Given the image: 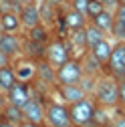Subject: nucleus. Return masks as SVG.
I'll use <instances>...</instances> for the list:
<instances>
[{"label":"nucleus","instance_id":"nucleus-11","mask_svg":"<svg viewBox=\"0 0 125 127\" xmlns=\"http://www.w3.org/2000/svg\"><path fill=\"white\" fill-rule=\"evenodd\" d=\"M53 93L57 95V97L61 99V101H65V103H73V101H77V99H81V97H85V89L79 85V83H65V85H55L53 87Z\"/></svg>","mask_w":125,"mask_h":127},{"label":"nucleus","instance_id":"nucleus-8","mask_svg":"<svg viewBox=\"0 0 125 127\" xmlns=\"http://www.w3.org/2000/svg\"><path fill=\"white\" fill-rule=\"evenodd\" d=\"M10 65H12L14 73H16V79H18V81H24V83L34 81V77H36V61L28 59V57H24V55H18L16 59L10 61Z\"/></svg>","mask_w":125,"mask_h":127},{"label":"nucleus","instance_id":"nucleus-18","mask_svg":"<svg viewBox=\"0 0 125 127\" xmlns=\"http://www.w3.org/2000/svg\"><path fill=\"white\" fill-rule=\"evenodd\" d=\"M113 18H115V12H113L111 8H103L99 14H95L93 18H89V22H93L97 28H101L105 34H109L111 24H113Z\"/></svg>","mask_w":125,"mask_h":127},{"label":"nucleus","instance_id":"nucleus-13","mask_svg":"<svg viewBox=\"0 0 125 127\" xmlns=\"http://www.w3.org/2000/svg\"><path fill=\"white\" fill-rule=\"evenodd\" d=\"M34 79L40 81V83H44V85L55 87V85H57V69L42 57V59L36 61V77H34Z\"/></svg>","mask_w":125,"mask_h":127},{"label":"nucleus","instance_id":"nucleus-34","mask_svg":"<svg viewBox=\"0 0 125 127\" xmlns=\"http://www.w3.org/2000/svg\"><path fill=\"white\" fill-rule=\"evenodd\" d=\"M0 34H2V30H0Z\"/></svg>","mask_w":125,"mask_h":127},{"label":"nucleus","instance_id":"nucleus-22","mask_svg":"<svg viewBox=\"0 0 125 127\" xmlns=\"http://www.w3.org/2000/svg\"><path fill=\"white\" fill-rule=\"evenodd\" d=\"M14 81H16V73H14L12 65H10V63H4V65H0V89L6 91Z\"/></svg>","mask_w":125,"mask_h":127},{"label":"nucleus","instance_id":"nucleus-30","mask_svg":"<svg viewBox=\"0 0 125 127\" xmlns=\"http://www.w3.org/2000/svg\"><path fill=\"white\" fill-rule=\"evenodd\" d=\"M4 105H6V93H4L2 89H0V109H2Z\"/></svg>","mask_w":125,"mask_h":127},{"label":"nucleus","instance_id":"nucleus-28","mask_svg":"<svg viewBox=\"0 0 125 127\" xmlns=\"http://www.w3.org/2000/svg\"><path fill=\"white\" fill-rule=\"evenodd\" d=\"M113 12H115V18H119V20L125 24V4H117V8H115Z\"/></svg>","mask_w":125,"mask_h":127},{"label":"nucleus","instance_id":"nucleus-29","mask_svg":"<svg viewBox=\"0 0 125 127\" xmlns=\"http://www.w3.org/2000/svg\"><path fill=\"white\" fill-rule=\"evenodd\" d=\"M46 2H49V4H53V6H57V8H59V6H62V4H65L67 0H46Z\"/></svg>","mask_w":125,"mask_h":127},{"label":"nucleus","instance_id":"nucleus-27","mask_svg":"<svg viewBox=\"0 0 125 127\" xmlns=\"http://www.w3.org/2000/svg\"><path fill=\"white\" fill-rule=\"evenodd\" d=\"M119 107H125V79L119 81Z\"/></svg>","mask_w":125,"mask_h":127},{"label":"nucleus","instance_id":"nucleus-14","mask_svg":"<svg viewBox=\"0 0 125 127\" xmlns=\"http://www.w3.org/2000/svg\"><path fill=\"white\" fill-rule=\"evenodd\" d=\"M22 28L20 24V16H18V10H2L0 12V30L2 32H18Z\"/></svg>","mask_w":125,"mask_h":127},{"label":"nucleus","instance_id":"nucleus-17","mask_svg":"<svg viewBox=\"0 0 125 127\" xmlns=\"http://www.w3.org/2000/svg\"><path fill=\"white\" fill-rule=\"evenodd\" d=\"M81 65H83V73L89 75V77H99L103 73V65L95 59V55H93L91 51H87L81 57Z\"/></svg>","mask_w":125,"mask_h":127},{"label":"nucleus","instance_id":"nucleus-33","mask_svg":"<svg viewBox=\"0 0 125 127\" xmlns=\"http://www.w3.org/2000/svg\"><path fill=\"white\" fill-rule=\"evenodd\" d=\"M117 4H125V0H117Z\"/></svg>","mask_w":125,"mask_h":127},{"label":"nucleus","instance_id":"nucleus-16","mask_svg":"<svg viewBox=\"0 0 125 127\" xmlns=\"http://www.w3.org/2000/svg\"><path fill=\"white\" fill-rule=\"evenodd\" d=\"M44 46L46 44H42V42H36L28 36H22V55L32 59V61H38L44 57Z\"/></svg>","mask_w":125,"mask_h":127},{"label":"nucleus","instance_id":"nucleus-2","mask_svg":"<svg viewBox=\"0 0 125 127\" xmlns=\"http://www.w3.org/2000/svg\"><path fill=\"white\" fill-rule=\"evenodd\" d=\"M69 105V117H71V125L73 127H89L93 125V115H95V99L91 95H85V97L77 99Z\"/></svg>","mask_w":125,"mask_h":127},{"label":"nucleus","instance_id":"nucleus-6","mask_svg":"<svg viewBox=\"0 0 125 127\" xmlns=\"http://www.w3.org/2000/svg\"><path fill=\"white\" fill-rule=\"evenodd\" d=\"M22 117H24V125L28 127L44 125V99L30 95V99L22 105Z\"/></svg>","mask_w":125,"mask_h":127},{"label":"nucleus","instance_id":"nucleus-1","mask_svg":"<svg viewBox=\"0 0 125 127\" xmlns=\"http://www.w3.org/2000/svg\"><path fill=\"white\" fill-rule=\"evenodd\" d=\"M91 97L95 99L97 105L115 109V107L119 105V81L113 79V77H109V75H105V73H101V75L95 79Z\"/></svg>","mask_w":125,"mask_h":127},{"label":"nucleus","instance_id":"nucleus-35","mask_svg":"<svg viewBox=\"0 0 125 127\" xmlns=\"http://www.w3.org/2000/svg\"><path fill=\"white\" fill-rule=\"evenodd\" d=\"M67 2H71V0H67Z\"/></svg>","mask_w":125,"mask_h":127},{"label":"nucleus","instance_id":"nucleus-15","mask_svg":"<svg viewBox=\"0 0 125 127\" xmlns=\"http://www.w3.org/2000/svg\"><path fill=\"white\" fill-rule=\"evenodd\" d=\"M111 49H113V38L107 34V36H103V38H101L99 42H95V44H93L89 51H91L93 55H95V59H97V61L101 63V65H105V63L109 61V55H111Z\"/></svg>","mask_w":125,"mask_h":127},{"label":"nucleus","instance_id":"nucleus-4","mask_svg":"<svg viewBox=\"0 0 125 127\" xmlns=\"http://www.w3.org/2000/svg\"><path fill=\"white\" fill-rule=\"evenodd\" d=\"M103 73L121 81L125 79V40H113L109 61L103 65Z\"/></svg>","mask_w":125,"mask_h":127},{"label":"nucleus","instance_id":"nucleus-23","mask_svg":"<svg viewBox=\"0 0 125 127\" xmlns=\"http://www.w3.org/2000/svg\"><path fill=\"white\" fill-rule=\"evenodd\" d=\"M103 36H107V34L103 32L101 28H97L93 22H87V24H85V40H87V46H89V49H91L95 42H99Z\"/></svg>","mask_w":125,"mask_h":127},{"label":"nucleus","instance_id":"nucleus-25","mask_svg":"<svg viewBox=\"0 0 125 127\" xmlns=\"http://www.w3.org/2000/svg\"><path fill=\"white\" fill-rule=\"evenodd\" d=\"M105 6L99 2V0H89V4H87V18H93L95 14H99Z\"/></svg>","mask_w":125,"mask_h":127},{"label":"nucleus","instance_id":"nucleus-9","mask_svg":"<svg viewBox=\"0 0 125 127\" xmlns=\"http://www.w3.org/2000/svg\"><path fill=\"white\" fill-rule=\"evenodd\" d=\"M6 101L12 103V105H18L22 107L28 99H30V95H32V91H30V83H24V81H14L6 91Z\"/></svg>","mask_w":125,"mask_h":127},{"label":"nucleus","instance_id":"nucleus-10","mask_svg":"<svg viewBox=\"0 0 125 127\" xmlns=\"http://www.w3.org/2000/svg\"><path fill=\"white\" fill-rule=\"evenodd\" d=\"M0 51L10 61L22 55V36L16 32H2L0 34Z\"/></svg>","mask_w":125,"mask_h":127},{"label":"nucleus","instance_id":"nucleus-5","mask_svg":"<svg viewBox=\"0 0 125 127\" xmlns=\"http://www.w3.org/2000/svg\"><path fill=\"white\" fill-rule=\"evenodd\" d=\"M44 59L49 61L55 69L61 67L67 59H71L69 49H67V42H65V36H62V34H53L51 36V40L46 42V46H44Z\"/></svg>","mask_w":125,"mask_h":127},{"label":"nucleus","instance_id":"nucleus-19","mask_svg":"<svg viewBox=\"0 0 125 127\" xmlns=\"http://www.w3.org/2000/svg\"><path fill=\"white\" fill-rule=\"evenodd\" d=\"M53 34H55V32H53V28H51V26H46V24L38 22V24H34L32 28H28L24 36L32 38V40H36V42H42V44H46V42L51 40V36H53Z\"/></svg>","mask_w":125,"mask_h":127},{"label":"nucleus","instance_id":"nucleus-20","mask_svg":"<svg viewBox=\"0 0 125 127\" xmlns=\"http://www.w3.org/2000/svg\"><path fill=\"white\" fill-rule=\"evenodd\" d=\"M2 117L8 121V125H24V117H22V107L18 105H12L6 101V105L0 109Z\"/></svg>","mask_w":125,"mask_h":127},{"label":"nucleus","instance_id":"nucleus-21","mask_svg":"<svg viewBox=\"0 0 125 127\" xmlns=\"http://www.w3.org/2000/svg\"><path fill=\"white\" fill-rule=\"evenodd\" d=\"M111 119H113V109L103 107V105L95 107V115H93V125L95 127H109Z\"/></svg>","mask_w":125,"mask_h":127},{"label":"nucleus","instance_id":"nucleus-24","mask_svg":"<svg viewBox=\"0 0 125 127\" xmlns=\"http://www.w3.org/2000/svg\"><path fill=\"white\" fill-rule=\"evenodd\" d=\"M109 36H111L113 40H125V24H123L119 18H113L111 30H109Z\"/></svg>","mask_w":125,"mask_h":127},{"label":"nucleus","instance_id":"nucleus-31","mask_svg":"<svg viewBox=\"0 0 125 127\" xmlns=\"http://www.w3.org/2000/svg\"><path fill=\"white\" fill-rule=\"evenodd\" d=\"M10 2H12V6L16 8V10H18V8L22 6V0H10Z\"/></svg>","mask_w":125,"mask_h":127},{"label":"nucleus","instance_id":"nucleus-32","mask_svg":"<svg viewBox=\"0 0 125 127\" xmlns=\"http://www.w3.org/2000/svg\"><path fill=\"white\" fill-rule=\"evenodd\" d=\"M26 2H38V0H22V4H26Z\"/></svg>","mask_w":125,"mask_h":127},{"label":"nucleus","instance_id":"nucleus-12","mask_svg":"<svg viewBox=\"0 0 125 127\" xmlns=\"http://www.w3.org/2000/svg\"><path fill=\"white\" fill-rule=\"evenodd\" d=\"M18 16H20V24L24 30L32 28L34 24L40 22V12H38V2H26L18 8Z\"/></svg>","mask_w":125,"mask_h":127},{"label":"nucleus","instance_id":"nucleus-3","mask_svg":"<svg viewBox=\"0 0 125 127\" xmlns=\"http://www.w3.org/2000/svg\"><path fill=\"white\" fill-rule=\"evenodd\" d=\"M44 125L49 127H71L69 105L65 101H57L51 95L44 99Z\"/></svg>","mask_w":125,"mask_h":127},{"label":"nucleus","instance_id":"nucleus-7","mask_svg":"<svg viewBox=\"0 0 125 127\" xmlns=\"http://www.w3.org/2000/svg\"><path fill=\"white\" fill-rule=\"evenodd\" d=\"M83 65H81V59L71 57L62 63L61 67H57V83L59 85H65V83H79L81 77H83Z\"/></svg>","mask_w":125,"mask_h":127},{"label":"nucleus","instance_id":"nucleus-26","mask_svg":"<svg viewBox=\"0 0 125 127\" xmlns=\"http://www.w3.org/2000/svg\"><path fill=\"white\" fill-rule=\"evenodd\" d=\"M87 4H89V0H71L69 2V6H73L75 10H79L85 16H87Z\"/></svg>","mask_w":125,"mask_h":127}]
</instances>
